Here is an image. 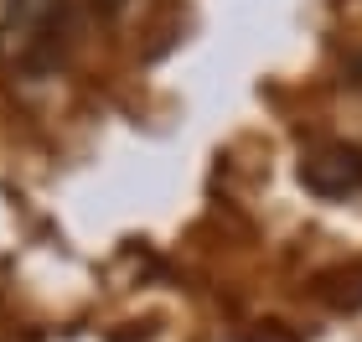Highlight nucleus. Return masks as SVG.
<instances>
[{"label":"nucleus","instance_id":"nucleus-1","mask_svg":"<svg viewBox=\"0 0 362 342\" xmlns=\"http://www.w3.org/2000/svg\"><path fill=\"white\" fill-rule=\"evenodd\" d=\"M62 11H68V0H16L11 21L0 31V62L6 68H37V62H47V52L57 42V26H62Z\"/></svg>","mask_w":362,"mask_h":342},{"label":"nucleus","instance_id":"nucleus-2","mask_svg":"<svg viewBox=\"0 0 362 342\" xmlns=\"http://www.w3.org/2000/svg\"><path fill=\"white\" fill-rule=\"evenodd\" d=\"M300 182L326 203H341L362 192V151L357 145H321V151L300 156Z\"/></svg>","mask_w":362,"mask_h":342},{"label":"nucleus","instance_id":"nucleus-3","mask_svg":"<svg viewBox=\"0 0 362 342\" xmlns=\"http://www.w3.org/2000/svg\"><path fill=\"white\" fill-rule=\"evenodd\" d=\"M11 6L16 0H0V31H6V21H11Z\"/></svg>","mask_w":362,"mask_h":342}]
</instances>
